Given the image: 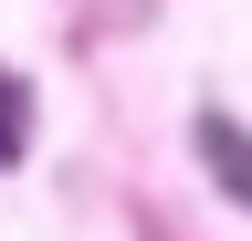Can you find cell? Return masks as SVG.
I'll return each mask as SVG.
<instances>
[{
  "label": "cell",
  "instance_id": "obj_2",
  "mask_svg": "<svg viewBox=\"0 0 252 241\" xmlns=\"http://www.w3.org/2000/svg\"><path fill=\"white\" fill-rule=\"evenodd\" d=\"M21 126H32V95L0 74V158H21Z\"/></svg>",
  "mask_w": 252,
  "mask_h": 241
},
{
  "label": "cell",
  "instance_id": "obj_1",
  "mask_svg": "<svg viewBox=\"0 0 252 241\" xmlns=\"http://www.w3.org/2000/svg\"><path fill=\"white\" fill-rule=\"evenodd\" d=\"M200 147H210V168H220V178H231V189L252 199V147H242L231 126H220V115H210V126H200Z\"/></svg>",
  "mask_w": 252,
  "mask_h": 241
}]
</instances>
